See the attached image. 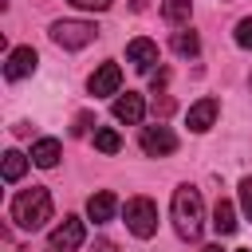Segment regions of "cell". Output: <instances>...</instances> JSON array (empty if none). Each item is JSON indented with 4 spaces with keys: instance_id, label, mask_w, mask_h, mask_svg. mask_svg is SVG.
Instances as JSON below:
<instances>
[{
    "instance_id": "cell-22",
    "label": "cell",
    "mask_w": 252,
    "mask_h": 252,
    "mask_svg": "<svg viewBox=\"0 0 252 252\" xmlns=\"http://www.w3.org/2000/svg\"><path fill=\"white\" fill-rule=\"evenodd\" d=\"M169 110H173V98H169V94H161V98L154 102V114H161V118H165Z\"/></svg>"
},
{
    "instance_id": "cell-1",
    "label": "cell",
    "mask_w": 252,
    "mask_h": 252,
    "mask_svg": "<svg viewBox=\"0 0 252 252\" xmlns=\"http://www.w3.org/2000/svg\"><path fill=\"white\" fill-rule=\"evenodd\" d=\"M201 224H205V205H201V193L193 185H177L173 189V228L181 240H197L201 236Z\"/></svg>"
},
{
    "instance_id": "cell-27",
    "label": "cell",
    "mask_w": 252,
    "mask_h": 252,
    "mask_svg": "<svg viewBox=\"0 0 252 252\" xmlns=\"http://www.w3.org/2000/svg\"><path fill=\"white\" fill-rule=\"evenodd\" d=\"M236 252H248V248H236Z\"/></svg>"
},
{
    "instance_id": "cell-19",
    "label": "cell",
    "mask_w": 252,
    "mask_h": 252,
    "mask_svg": "<svg viewBox=\"0 0 252 252\" xmlns=\"http://www.w3.org/2000/svg\"><path fill=\"white\" fill-rule=\"evenodd\" d=\"M236 43H240V47H248V51H252V16H248V20H240V24H236Z\"/></svg>"
},
{
    "instance_id": "cell-9",
    "label": "cell",
    "mask_w": 252,
    "mask_h": 252,
    "mask_svg": "<svg viewBox=\"0 0 252 252\" xmlns=\"http://www.w3.org/2000/svg\"><path fill=\"white\" fill-rule=\"evenodd\" d=\"M126 59H130L138 71H150V67L158 63V43H154V39H146V35H138V39H130V43H126Z\"/></svg>"
},
{
    "instance_id": "cell-17",
    "label": "cell",
    "mask_w": 252,
    "mask_h": 252,
    "mask_svg": "<svg viewBox=\"0 0 252 252\" xmlns=\"http://www.w3.org/2000/svg\"><path fill=\"white\" fill-rule=\"evenodd\" d=\"M94 150H102V154H118V150H122V138H118V130H110V126H98V130H94Z\"/></svg>"
},
{
    "instance_id": "cell-15",
    "label": "cell",
    "mask_w": 252,
    "mask_h": 252,
    "mask_svg": "<svg viewBox=\"0 0 252 252\" xmlns=\"http://www.w3.org/2000/svg\"><path fill=\"white\" fill-rule=\"evenodd\" d=\"M161 16L165 24H185L193 16V0H161Z\"/></svg>"
},
{
    "instance_id": "cell-25",
    "label": "cell",
    "mask_w": 252,
    "mask_h": 252,
    "mask_svg": "<svg viewBox=\"0 0 252 252\" xmlns=\"http://www.w3.org/2000/svg\"><path fill=\"white\" fill-rule=\"evenodd\" d=\"M94 252H118L114 240H94Z\"/></svg>"
},
{
    "instance_id": "cell-5",
    "label": "cell",
    "mask_w": 252,
    "mask_h": 252,
    "mask_svg": "<svg viewBox=\"0 0 252 252\" xmlns=\"http://www.w3.org/2000/svg\"><path fill=\"white\" fill-rule=\"evenodd\" d=\"M142 150H146L150 158H165V154L177 150V138H173L169 126H146V130H142Z\"/></svg>"
},
{
    "instance_id": "cell-10",
    "label": "cell",
    "mask_w": 252,
    "mask_h": 252,
    "mask_svg": "<svg viewBox=\"0 0 252 252\" xmlns=\"http://www.w3.org/2000/svg\"><path fill=\"white\" fill-rule=\"evenodd\" d=\"M142 114H146V102H142V94L126 91V94H118V98H114V118H118V122L134 126V122H142Z\"/></svg>"
},
{
    "instance_id": "cell-26",
    "label": "cell",
    "mask_w": 252,
    "mask_h": 252,
    "mask_svg": "<svg viewBox=\"0 0 252 252\" xmlns=\"http://www.w3.org/2000/svg\"><path fill=\"white\" fill-rule=\"evenodd\" d=\"M201 252H224V248H220V244H205Z\"/></svg>"
},
{
    "instance_id": "cell-13",
    "label": "cell",
    "mask_w": 252,
    "mask_h": 252,
    "mask_svg": "<svg viewBox=\"0 0 252 252\" xmlns=\"http://www.w3.org/2000/svg\"><path fill=\"white\" fill-rule=\"evenodd\" d=\"M59 154H63V150H59L55 138H39V142L32 146V161H35L39 169H51V165L59 161Z\"/></svg>"
},
{
    "instance_id": "cell-6",
    "label": "cell",
    "mask_w": 252,
    "mask_h": 252,
    "mask_svg": "<svg viewBox=\"0 0 252 252\" xmlns=\"http://www.w3.org/2000/svg\"><path fill=\"white\" fill-rule=\"evenodd\" d=\"M83 236H87V228H83V220L79 217H63L55 228H51V248H79L83 244Z\"/></svg>"
},
{
    "instance_id": "cell-2",
    "label": "cell",
    "mask_w": 252,
    "mask_h": 252,
    "mask_svg": "<svg viewBox=\"0 0 252 252\" xmlns=\"http://www.w3.org/2000/svg\"><path fill=\"white\" fill-rule=\"evenodd\" d=\"M12 220H16L20 228H28V232L43 228V224L51 220V193H47L43 185H32V189L16 193V201H12Z\"/></svg>"
},
{
    "instance_id": "cell-12",
    "label": "cell",
    "mask_w": 252,
    "mask_h": 252,
    "mask_svg": "<svg viewBox=\"0 0 252 252\" xmlns=\"http://www.w3.org/2000/svg\"><path fill=\"white\" fill-rule=\"evenodd\" d=\"M217 110H220V102L217 98H201V102H193L189 106V130H197V134H205L209 126H213V118H217Z\"/></svg>"
},
{
    "instance_id": "cell-23",
    "label": "cell",
    "mask_w": 252,
    "mask_h": 252,
    "mask_svg": "<svg viewBox=\"0 0 252 252\" xmlns=\"http://www.w3.org/2000/svg\"><path fill=\"white\" fill-rule=\"evenodd\" d=\"M87 126H91V114L83 110V114L75 118V126H71V134H87Z\"/></svg>"
},
{
    "instance_id": "cell-3",
    "label": "cell",
    "mask_w": 252,
    "mask_h": 252,
    "mask_svg": "<svg viewBox=\"0 0 252 252\" xmlns=\"http://www.w3.org/2000/svg\"><path fill=\"white\" fill-rule=\"evenodd\" d=\"M122 213H126V228H130L134 236L150 240V236L158 232V205H154L150 197H130Z\"/></svg>"
},
{
    "instance_id": "cell-8",
    "label": "cell",
    "mask_w": 252,
    "mask_h": 252,
    "mask_svg": "<svg viewBox=\"0 0 252 252\" xmlns=\"http://www.w3.org/2000/svg\"><path fill=\"white\" fill-rule=\"evenodd\" d=\"M118 87H122V71H118V63H102V67L91 75V94H94V98H102V94H118Z\"/></svg>"
},
{
    "instance_id": "cell-21",
    "label": "cell",
    "mask_w": 252,
    "mask_h": 252,
    "mask_svg": "<svg viewBox=\"0 0 252 252\" xmlns=\"http://www.w3.org/2000/svg\"><path fill=\"white\" fill-rule=\"evenodd\" d=\"M67 4H75V8H87V12H106V8H110V0H67Z\"/></svg>"
},
{
    "instance_id": "cell-14",
    "label": "cell",
    "mask_w": 252,
    "mask_h": 252,
    "mask_svg": "<svg viewBox=\"0 0 252 252\" xmlns=\"http://www.w3.org/2000/svg\"><path fill=\"white\" fill-rule=\"evenodd\" d=\"M213 228H217V236H232V232H236V209H232V201H217V209H213Z\"/></svg>"
},
{
    "instance_id": "cell-24",
    "label": "cell",
    "mask_w": 252,
    "mask_h": 252,
    "mask_svg": "<svg viewBox=\"0 0 252 252\" xmlns=\"http://www.w3.org/2000/svg\"><path fill=\"white\" fill-rule=\"evenodd\" d=\"M165 83H169V71H165V67H161V71H158V75H154V94H161V87H165Z\"/></svg>"
},
{
    "instance_id": "cell-7",
    "label": "cell",
    "mask_w": 252,
    "mask_h": 252,
    "mask_svg": "<svg viewBox=\"0 0 252 252\" xmlns=\"http://www.w3.org/2000/svg\"><path fill=\"white\" fill-rule=\"evenodd\" d=\"M35 63H39L35 47H12V51H8V63H4V75H8V79H24V75L35 71Z\"/></svg>"
},
{
    "instance_id": "cell-18",
    "label": "cell",
    "mask_w": 252,
    "mask_h": 252,
    "mask_svg": "<svg viewBox=\"0 0 252 252\" xmlns=\"http://www.w3.org/2000/svg\"><path fill=\"white\" fill-rule=\"evenodd\" d=\"M173 51H177V55H197V51H201L197 32H193V28H189V32H173Z\"/></svg>"
},
{
    "instance_id": "cell-11",
    "label": "cell",
    "mask_w": 252,
    "mask_h": 252,
    "mask_svg": "<svg viewBox=\"0 0 252 252\" xmlns=\"http://www.w3.org/2000/svg\"><path fill=\"white\" fill-rule=\"evenodd\" d=\"M114 213H118V201H114V193H110V189L91 193V201H87V217H91L94 224H106Z\"/></svg>"
},
{
    "instance_id": "cell-20",
    "label": "cell",
    "mask_w": 252,
    "mask_h": 252,
    "mask_svg": "<svg viewBox=\"0 0 252 252\" xmlns=\"http://www.w3.org/2000/svg\"><path fill=\"white\" fill-rule=\"evenodd\" d=\"M240 209H244V217L252 220V177L240 181Z\"/></svg>"
},
{
    "instance_id": "cell-16",
    "label": "cell",
    "mask_w": 252,
    "mask_h": 252,
    "mask_svg": "<svg viewBox=\"0 0 252 252\" xmlns=\"http://www.w3.org/2000/svg\"><path fill=\"white\" fill-rule=\"evenodd\" d=\"M24 173H28V158H24L20 150H8V154H4V181L12 185V181H20Z\"/></svg>"
},
{
    "instance_id": "cell-28",
    "label": "cell",
    "mask_w": 252,
    "mask_h": 252,
    "mask_svg": "<svg viewBox=\"0 0 252 252\" xmlns=\"http://www.w3.org/2000/svg\"><path fill=\"white\" fill-rule=\"evenodd\" d=\"M51 252H59V248H51Z\"/></svg>"
},
{
    "instance_id": "cell-4",
    "label": "cell",
    "mask_w": 252,
    "mask_h": 252,
    "mask_svg": "<svg viewBox=\"0 0 252 252\" xmlns=\"http://www.w3.org/2000/svg\"><path fill=\"white\" fill-rule=\"evenodd\" d=\"M94 35H98V32H94V24H87V20H59V24H51V39H55L59 47H67V51L87 47Z\"/></svg>"
}]
</instances>
